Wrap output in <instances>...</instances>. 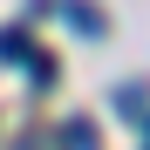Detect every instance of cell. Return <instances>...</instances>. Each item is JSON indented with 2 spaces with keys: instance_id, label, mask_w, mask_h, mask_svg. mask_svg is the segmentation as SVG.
<instances>
[{
  "instance_id": "obj_1",
  "label": "cell",
  "mask_w": 150,
  "mask_h": 150,
  "mask_svg": "<svg viewBox=\"0 0 150 150\" xmlns=\"http://www.w3.org/2000/svg\"><path fill=\"white\" fill-rule=\"evenodd\" d=\"M0 55H7V62H34V48H28L21 28H7V34H0Z\"/></svg>"
},
{
  "instance_id": "obj_2",
  "label": "cell",
  "mask_w": 150,
  "mask_h": 150,
  "mask_svg": "<svg viewBox=\"0 0 150 150\" xmlns=\"http://www.w3.org/2000/svg\"><path fill=\"white\" fill-rule=\"evenodd\" d=\"M62 143H68V150H96V130H89V123H68Z\"/></svg>"
}]
</instances>
